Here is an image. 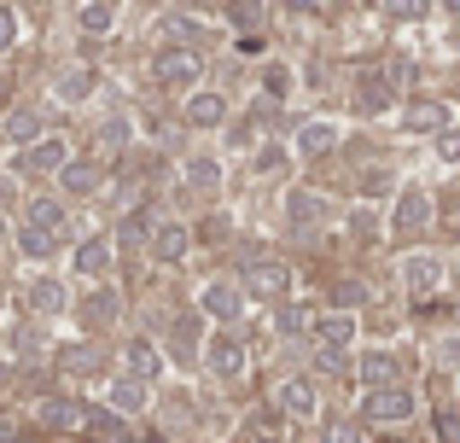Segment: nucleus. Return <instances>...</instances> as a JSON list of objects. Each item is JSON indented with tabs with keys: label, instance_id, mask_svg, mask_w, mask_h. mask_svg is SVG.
Instances as JSON below:
<instances>
[{
	"label": "nucleus",
	"instance_id": "1",
	"mask_svg": "<svg viewBox=\"0 0 460 443\" xmlns=\"http://www.w3.org/2000/svg\"><path fill=\"white\" fill-rule=\"evenodd\" d=\"M152 76H157V82H169V88H187V82H199V76H204V65H199V53H187V47H169V53H157Z\"/></svg>",
	"mask_w": 460,
	"mask_h": 443
},
{
	"label": "nucleus",
	"instance_id": "2",
	"mask_svg": "<svg viewBox=\"0 0 460 443\" xmlns=\"http://www.w3.org/2000/svg\"><path fill=\"white\" fill-rule=\"evenodd\" d=\"M367 414H373V421H408V414H414V397H408L402 385H391V391H367Z\"/></svg>",
	"mask_w": 460,
	"mask_h": 443
},
{
	"label": "nucleus",
	"instance_id": "3",
	"mask_svg": "<svg viewBox=\"0 0 460 443\" xmlns=\"http://www.w3.org/2000/svg\"><path fill=\"white\" fill-rule=\"evenodd\" d=\"M239 304H245V292H239L234 280H216L210 292H204V309H210V315H222V321H234Z\"/></svg>",
	"mask_w": 460,
	"mask_h": 443
},
{
	"label": "nucleus",
	"instance_id": "4",
	"mask_svg": "<svg viewBox=\"0 0 460 443\" xmlns=\"http://www.w3.org/2000/svg\"><path fill=\"white\" fill-rule=\"evenodd\" d=\"M23 170H35V175L70 170V164H65V140H41V146H35V152H23Z\"/></svg>",
	"mask_w": 460,
	"mask_h": 443
},
{
	"label": "nucleus",
	"instance_id": "5",
	"mask_svg": "<svg viewBox=\"0 0 460 443\" xmlns=\"http://www.w3.org/2000/svg\"><path fill=\"white\" fill-rule=\"evenodd\" d=\"M210 368H216V374H239V368H245V344H239L234 339V332H222V339H216V350H210Z\"/></svg>",
	"mask_w": 460,
	"mask_h": 443
},
{
	"label": "nucleus",
	"instance_id": "6",
	"mask_svg": "<svg viewBox=\"0 0 460 443\" xmlns=\"http://www.w3.org/2000/svg\"><path fill=\"white\" fill-rule=\"evenodd\" d=\"M76 269L82 274H105L111 269V239H88V245L76 251Z\"/></svg>",
	"mask_w": 460,
	"mask_h": 443
},
{
	"label": "nucleus",
	"instance_id": "7",
	"mask_svg": "<svg viewBox=\"0 0 460 443\" xmlns=\"http://www.w3.org/2000/svg\"><path fill=\"white\" fill-rule=\"evenodd\" d=\"M361 379H367V391H391L396 385V362L391 356H367V362H361Z\"/></svg>",
	"mask_w": 460,
	"mask_h": 443
},
{
	"label": "nucleus",
	"instance_id": "8",
	"mask_svg": "<svg viewBox=\"0 0 460 443\" xmlns=\"http://www.w3.org/2000/svg\"><path fill=\"white\" fill-rule=\"evenodd\" d=\"M426 217H431V199L420 193V187H408V193H402V205H396V222H402V227H420Z\"/></svg>",
	"mask_w": 460,
	"mask_h": 443
},
{
	"label": "nucleus",
	"instance_id": "9",
	"mask_svg": "<svg viewBox=\"0 0 460 443\" xmlns=\"http://www.w3.org/2000/svg\"><path fill=\"white\" fill-rule=\"evenodd\" d=\"M280 409H292L297 421H309L314 414V391L304 385V379H292V385H280Z\"/></svg>",
	"mask_w": 460,
	"mask_h": 443
},
{
	"label": "nucleus",
	"instance_id": "10",
	"mask_svg": "<svg viewBox=\"0 0 460 443\" xmlns=\"http://www.w3.org/2000/svg\"><path fill=\"white\" fill-rule=\"evenodd\" d=\"M93 187H100V175H93V164H70V170H65V193H70V199H88Z\"/></svg>",
	"mask_w": 460,
	"mask_h": 443
},
{
	"label": "nucleus",
	"instance_id": "11",
	"mask_svg": "<svg viewBox=\"0 0 460 443\" xmlns=\"http://www.w3.org/2000/svg\"><path fill=\"white\" fill-rule=\"evenodd\" d=\"M111 403H117V409H123V414H140V409H146V385H140V379H123V385H117L111 391Z\"/></svg>",
	"mask_w": 460,
	"mask_h": 443
},
{
	"label": "nucleus",
	"instance_id": "12",
	"mask_svg": "<svg viewBox=\"0 0 460 443\" xmlns=\"http://www.w3.org/2000/svg\"><path fill=\"white\" fill-rule=\"evenodd\" d=\"M82 315H88V321H93V327H105V321H111V315H117V292H111V286H100V292H93V297H88V309H82Z\"/></svg>",
	"mask_w": 460,
	"mask_h": 443
},
{
	"label": "nucleus",
	"instance_id": "13",
	"mask_svg": "<svg viewBox=\"0 0 460 443\" xmlns=\"http://www.w3.org/2000/svg\"><path fill=\"white\" fill-rule=\"evenodd\" d=\"M58 222H65V210H58L53 199H35V205H30V227H41V234H58Z\"/></svg>",
	"mask_w": 460,
	"mask_h": 443
},
{
	"label": "nucleus",
	"instance_id": "14",
	"mask_svg": "<svg viewBox=\"0 0 460 443\" xmlns=\"http://www.w3.org/2000/svg\"><path fill=\"white\" fill-rule=\"evenodd\" d=\"M251 292H269V297H280V292H286V274L274 269V262H262V269H251Z\"/></svg>",
	"mask_w": 460,
	"mask_h": 443
},
{
	"label": "nucleus",
	"instance_id": "15",
	"mask_svg": "<svg viewBox=\"0 0 460 443\" xmlns=\"http://www.w3.org/2000/svg\"><path fill=\"white\" fill-rule=\"evenodd\" d=\"M332 140H338V128H332V123H309L304 135H297V146H304V152H326Z\"/></svg>",
	"mask_w": 460,
	"mask_h": 443
},
{
	"label": "nucleus",
	"instance_id": "16",
	"mask_svg": "<svg viewBox=\"0 0 460 443\" xmlns=\"http://www.w3.org/2000/svg\"><path fill=\"white\" fill-rule=\"evenodd\" d=\"M187 117H192V123H204V128H210V123H216V117H222V100H216V93H192V105H187Z\"/></svg>",
	"mask_w": 460,
	"mask_h": 443
},
{
	"label": "nucleus",
	"instance_id": "17",
	"mask_svg": "<svg viewBox=\"0 0 460 443\" xmlns=\"http://www.w3.org/2000/svg\"><path fill=\"white\" fill-rule=\"evenodd\" d=\"M35 309H41V315H53V309H65V286H58V280H41V286H35Z\"/></svg>",
	"mask_w": 460,
	"mask_h": 443
},
{
	"label": "nucleus",
	"instance_id": "18",
	"mask_svg": "<svg viewBox=\"0 0 460 443\" xmlns=\"http://www.w3.org/2000/svg\"><path fill=\"white\" fill-rule=\"evenodd\" d=\"M128 374H135V379L157 374V350H152V344H128Z\"/></svg>",
	"mask_w": 460,
	"mask_h": 443
},
{
	"label": "nucleus",
	"instance_id": "19",
	"mask_svg": "<svg viewBox=\"0 0 460 443\" xmlns=\"http://www.w3.org/2000/svg\"><path fill=\"white\" fill-rule=\"evenodd\" d=\"M438 438L460 443V403H443V409H438Z\"/></svg>",
	"mask_w": 460,
	"mask_h": 443
},
{
	"label": "nucleus",
	"instance_id": "20",
	"mask_svg": "<svg viewBox=\"0 0 460 443\" xmlns=\"http://www.w3.org/2000/svg\"><path fill=\"white\" fill-rule=\"evenodd\" d=\"M76 18H82V30H88V35H105V30H111V6H82Z\"/></svg>",
	"mask_w": 460,
	"mask_h": 443
},
{
	"label": "nucleus",
	"instance_id": "21",
	"mask_svg": "<svg viewBox=\"0 0 460 443\" xmlns=\"http://www.w3.org/2000/svg\"><path fill=\"white\" fill-rule=\"evenodd\" d=\"M438 274H443L438 262H431V257H420L414 269H408V286H414V292H426V286H438Z\"/></svg>",
	"mask_w": 460,
	"mask_h": 443
},
{
	"label": "nucleus",
	"instance_id": "22",
	"mask_svg": "<svg viewBox=\"0 0 460 443\" xmlns=\"http://www.w3.org/2000/svg\"><path fill=\"white\" fill-rule=\"evenodd\" d=\"M88 93V70H65L58 76V100H82Z\"/></svg>",
	"mask_w": 460,
	"mask_h": 443
},
{
	"label": "nucleus",
	"instance_id": "23",
	"mask_svg": "<svg viewBox=\"0 0 460 443\" xmlns=\"http://www.w3.org/2000/svg\"><path fill=\"white\" fill-rule=\"evenodd\" d=\"M6 128H12V140H35V135H41V117H35V111H18Z\"/></svg>",
	"mask_w": 460,
	"mask_h": 443
},
{
	"label": "nucleus",
	"instance_id": "24",
	"mask_svg": "<svg viewBox=\"0 0 460 443\" xmlns=\"http://www.w3.org/2000/svg\"><path fill=\"white\" fill-rule=\"evenodd\" d=\"M41 421H47V426H82V414L70 409V403H47V409H41Z\"/></svg>",
	"mask_w": 460,
	"mask_h": 443
},
{
	"label": "nucleus",
	"instance_id": "25",
	"mask_svg": "<svg viewBox=\"0 0 460 443\" xmlns=\"http://www.w3.org/2000/svg\"><path fill=\"white\" fill-rule=\"evenodd\" d=\"M181 245H187V227H164L157 234V257H181Z\"/></svg>",
	"mask_w": 460,
	"mask_h": 443
},
{
	"label": "nucleus",
	"instance_id": "26",
	"mask_svg": "<svg viewBox=\"0 0 460 443\" xmlns=\"http://www.w3.org/2000/svg\"><path fill=\"white\" fill-rule=\"evenodd\" d=\"M443 105H414V128H443Z\"/></svg>",
	"mask_w": 460,
	"mask_h": 443
},
{
	"label": "nucleus",
	"instance_id": "27",
	"mask_svg": "<svg viewBox=\"0 0 460 443\" xmlns=\"http://www.w3.org/2000/svg\"><path fill=\"white\" fill-rule=\"evenodd\" d=\"M23 251H30V257H47V251H53V234H41V227H30V234H23Z\"/></svg>",
	"mask_w": 460,
	"mask_h": 443
},
{
	"label": "nucleus",
	"instance_id": "28",
	"mask_svg": "<svg viewBox=\"0 0 460 443\" xmlns=\"http://www.w3.org/2000/svg\"><path fill=\"white\" fill-rule=\"evenodd\" d=\"M326 443H361V432L349 421H332V426H326Z\"/></svg>",
	"mask_w": 460,
	"mask_h": 443
},
{
	"label": "nucleus",
	"instance_id": "29",
	"mask_svg": "<svg viewBox=\"0 0 460 443\" xmlns=\"http://www.w3.org/2000/svg\"><path fill=\"white\" fill-rule=\"evenodd\" d=\"M192 182H199V193H216V164H192Z\"/></svg>",
	"mask_w": 460,
	"mask_h": 443
},
{
	"label": "nucleus",
	"instance_id": "30",
	"mask_svg": "<svg viewBox=\"0 0 460 443\" xmlns=\"http://www.w3.org/2000/svg\"><path fill=\"white\" fill-rule=\"evenodd\" d=\"M12 35H18V12L0 6V47H12Z\"/></svg>",
	"mask_w": 460,
	"mask_h": 443
},
{
	"label": "nucleus",
	"instance_id": "31",
	"mask_svg": "<svg viewBox=\"0 0 460 443\" xmlns=\"http://www.w3.org/2000/svg\"><path fill=\"white\" fill-rule=\"evenodd\" d=\"M169 35H175V41H192V35H199V23H187V18H169Z\"/></svg>",
	"mask_w": 460,
	"mask_h": 443
},
{
	"label": "nucleus",
	"instance_id": "32",
	"mask_svg": "<svg viewBox=\"0 0 460 443\" xmlns=\"http://www.w3.org/2000/svg\"><path fill=\"white\" fill-rule=\"evenodd\" d=\"M280 332H304V309H280Z\"/></svg>",
	"mask_w": 460,
	"mask_h": 443
},
{
	"label": "nucleus",
	"instance_id": "33",
	"mask_svg": "<svg viewBox=\"0 0 460 443\" xmlns=\"http://www.w3.org/2000/svg\"><path fill=\"white\" fill-rule=\"evenodd\" d=\"M438 152H443V158H449V164L460 158V128H449V135H443V146H438Z\"/></svg>",
	"mask_w": 460,
	"mask_h": 443
},
{
	"label": "nucleus",
	"instance_id": "34",
	"mask_svg": "<svg viewBox=\"0 0 460 443\" xmlns=\"http://www.w3.org/2000/svg\"><path fill=\"white\" fill-rule=\"evenodd\" d=\"M438 350H443V362H455V368H460V339H443Z\"/></svg>",
	"mask_w": 460,
	"mask_h": 443
},
{
	"label": "nucleus",
	"instance_id": "35",
	"mask_svg": "<svg viewBox=\"0 0 460 443\" xmlns=\"http://www.w3.org/2000/svg\"><path fill=\"white\" fill-rule=\"evenodd\" d=\"M251 443H280V438H274V432H251Z\"/></svg>",
	"mask_w": 460,
	"mask_h": 443
}]
</instances>
